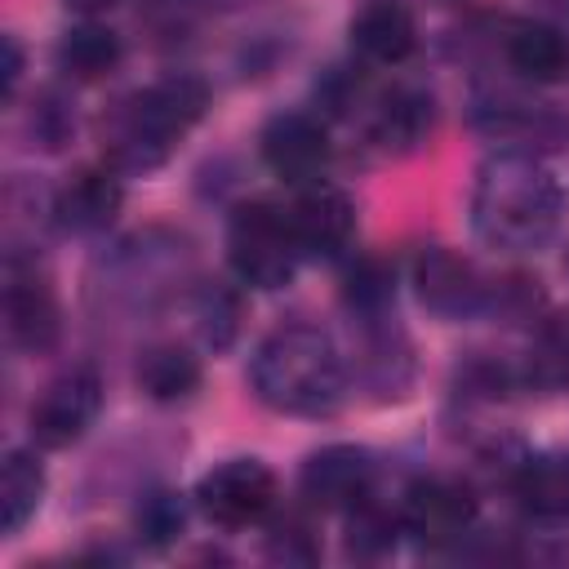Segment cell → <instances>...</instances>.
<instances>
[{
	"label": "cell",
	"mask_w": 569,
	"mask_h": 569,
	"mask_svg": "<svg viewBox=\"0 0 569 569\" xmlns=\"http://www.w3.org/2000/svg\"><path fill=\"white\" fill-rule=\"evenodd\" d=\"M280 485L262 458H222L196 485V507L218 529H253L276 511Z\"/></svg>",
	"instance_id": "5"
},
{
	"label": "cell",
	"mask_w": 569,
	"mask_h": 569,
	"mask_svg": "<svg viewBox=\"0 0 569 569\" xmlns=\"http://www.w3.org/2000/svg\"><path fill=\"white\" fill-rule=\"evenodd\" d=\"M227 262L249 289H284L298 276L302 249L289 222V204L244 200L227 218Z\"/></svg>",
	"instance_id": "4"
},
{
	"label": "cell",
	"mask_w": 569,
	"mask_h": 569,
	"mask_svg": "<svg viewBox=\"0 0 569 569\" xmlns=\"http://www.w3.org/2000/svg\"><path fill=\"white\" fill-rule=\"evenodd\" d=\"M18 80H22V44H18V36H4V98L9 102L18 93Z\"/></svg>",
	"instance_id": "28"
},
{
	"label": "cell",
	"mask_w": 569,
	"mask_h": 569,
	"mask_svg": "<svg viewBox=\"0 0 569 569\" xmlns=\"http://www.w3.org/2000/svg\"><path fill=\"white\" fill-rule=\"evenodd\" d=\"M476 493L458 476H418L400 493V529L431 551L462 542L476 525Z\"/></svg>",
	"instance_id": "6"
},
{
	"label": "cell",
	"mask_w": 569,
	"mask_h": 569,
	"mask_svg": "<svg viewBox=\"0 0 569 569\" xmlns=\"http://www.w3.org/2000/svg\"><path fill=\"white\" fill-rule=\"evenodd\" d=\"M565 267H569V262H565Z\"/></svg>",
	"instance_id": "30"
},
{
	"label": "cell",
	"mask_w": 569,
	"mask_h": 569,
	"mask_svg": "<svg viewBox=\"0 0 569 569\" xmlns=\"http://www.w3.org/2000/svg\"><path fill=\"white\" fill-rule=\"evenodd\" d=\"M133 525H138V538H142L147 547H164V542H173V538L182 533V525H187L182 498H178V493H169V489L147 493V498L138 502Z\"/></svg>",
	"instance_id": "24"
},
{
	"label": "cell",
	"mask_w": 569,
	"mask_h": 569,
	"mask_svg": "<svg viewBox=\"0 0 569 569\" xmlns=\"http://www.w3.org/2000/svg\"><path fill=\"white\" fill-rule=\"evenodd\" d=\"M298 493L316 511H351L373 498V453L360 445H325L307 453L298 471Z\"/></svg>",
	"instance_id": "10"
},
{
	"label": "cell",
	"mask_w": 569,
	"mask_h": 569,
	"mask_svg": "<svg viewBox=\"0 0 569 569\" xmlns=\"http://www.w3.org/2000/svg\"><path fill=\"white\" fill-rule=\"evenodd\" d=\"M102 409V378L93 365H71L58 378L44 382V391L31 400V440L40 449H67L76 445Z\"/></svg>",
	"instance_id": "7"
},
{
	"label": "cell",
	"mask_w": 569,
	"mask_h": 569,
	"mask_svg": "<svg viewBox=\"0 0 569 569\" xmlns=\"http://www.w3.org/2000/svg\"><path fill=\"white\" fill-rule=\"evenodd\" d=\"M133 378H138V387H142L151 400L178 405V400H187V396L200 387V356H191V351L178 347V342H151V347L138 351Z\"/></svg>",
	"instance_id": "19"
},
{
	"label": "cell",
	"mask_w": 569,
	"mask_h": 569,
	"mask_svg": "<svg viewBox=\"0 0 569 569\" xmlns=\"http://www.w3.org/2000/svg\"><path fill=\"white\" fill-rule=\"evenodd\" d=\"M267 556L284 560V565H311L320 556V542H316V533H311V525L302 516H284L267 533Z\"/></svg>",
	"instance_id": "26"
},
{
	"label": "cell",
	"mask_w": 569,
	"mask_h": 569,
	"mask_svg": "<svg viewBox=\"0 0 569 569\" xmlns=\"http://www.w3.org/2000/svg\"><path fill=\"white\" fill-rule=\"evenodd\" d=\"M120 204H124L120 169L111 160L107 164H84V169H76L58 187V196H53V222L67 236H102L116 222Z\"/></svg>",
	"instance_id": "13"
},
{
	"label": "cell",
	"mask_w": 569,
	"mask_h": 569,
	"mask_svg": "<svg viewBox=\"0 0 569 569\" xmlns=\"http://www.w3.org/2000/svg\"><path fill=\"white\" fill-rule=\"evenodd\" d=\"M436 129V102L431 93L413 89V84H396L387 93H378L373 111H369V142L387 156H405L418 151Z\"/></svg>",
	"instance_id": "14"
},
{
	"label": "cell",
	"mask_w": 569,
	"mask_h": 569,
	"mask_svg": "<svg viewBox=\"0 0 569 569\" xmlns=\"http://www.w3.org/2000/svg\"><path fill=\"white\" fill-rule=\"evenodd\" d=\"M253 396L289 418H329L347 391V365L333 338L316 325L271 329L249 360Z\"/></svg>",
	"instance_id": "2"
},
{
	"label": "cell",
	"mask_w": 569,
	"mask_h": 569,
	"mask_svg": "<svg viewBox=\"0 0 569 569\" xmlns=\"http://www.w3.org/2000/svg\"><path fill=\"white\" fill-rule=\"evenodd\" d=\"M71 129H76V120H71V111L62 107V98L44 93L40 107L31 111V133H36V142L49 147V151H58V147L71 138Z\"/></svg>",
	"instance_id": "27"
},
{
	"label": "cell",
	"mask_w": 569,
	"mask_h": 569,
	"mask_svg": "<svg viewBox=\"0 0 569 569\" xmlns=\"http://www.w3.org/2000/svg\"><path fill=\"white\" fill-rule=\"evenodd\" d=\"M258 151H262V164L280 182L307 187V182H316L325 173V164L333 156V142H329V129H325L320 116H311V111H280L258 133Z\"/></svg>",
	"instance_id": "9"
},
{
	"label": "cell",
	"mask_w": 569,
	"mask_h": 569,
	"mask_svg": "<svg viewBox=\"0 0 569 569\" xmlns=\"http://www.w3.org/2000/svg\"><path fill=\"white\" fill-rule=\"evenodd\" d=\"M525 382L542 391H569V311H556L533 333L525 356Z\"/></svg>",
	"instance_id": "22"
},
{
	"label": "cell",
	"mask_w": 569,
	"mask_h": 569,
	"mask_svg": "<svg viewBox=\"0 0 569 569\" xmlns=\"http://www.w3.org/2000/svg\"><path fill=\"white\" fill-rule=\"evenodd\" d=\"M502 58H507V67L520 80H533V84H551V80H560L569 71V44H565V36L551 22H538V18L507 22Z\"/></svg>",
	"instance_id": "17"
},
{
	"label": "cell",
	"mask_w": 569,
	"mask_h": 569,
	"mask_svg": "<svg viewBox=\"0 0 569 569\" xmlns=\"http://www.w3.org/2000/svg\"><path fill=\"white\" fill-rule=\"evenodd\" d=\"M289 222L302 258H342L356 240V200L333 182H307L289 200Z\"/></svg>",
	"instance_id": "11"
},
{
	"label": "cell",
	"mask_w": 569,
	"mask_h": 569,
	"mask_svg": "<svg viewBox=\"0 0 569 569\" xmlns=\"http://www.w3.org/2000/svg\"><path fill=\"white\" fill-rule=\"evenodd\" d=\"M76 18H102V13H111L116 4H124V0H62Z\"/></svg>",
	"instance_id": "29"
},
{
	"label": "cell",
	"mask_w": 569,
	"mask_h": 569,
	"mask_svg": "<svg viewBox=\"0 0 569 569\" xmlns=\"http://www.w3.org/2000/svg\"><path fill=\"white\" fill-rule=\"evenodd\" d=\"M120 58H124L120 36L107 22H98V18H80L58 40V71H67L80 84H93V80L111 76L120 67Z\"/></svg>",
	"instance_id": "18"
},
{
	"label": "cell",
	"mask_w": 569,
	"mask_h": 569,
	"mask_svg": "<svg viewBox=\"0 0 569 569\" xmlns=\"http://www.w3.org/2000/svg\"><path fill=\"white\" fill-rule=\"evenodd\" d=\"M351 49L373 67H400L418 49V22L400 0H369L351 27Z\"/></svg>",
	"instance_id": "15"
},
{
	"label": "cell",
	"mask_w": 569,
	"mask_h": 569,
	"mask_svg": "<svg viewBox=\"0 0 569 569\" xmlns=\"http://www.w3.org/2000/svg\"><path fill=\"white\" fill-rule=\"evenodd\" d=\"M413 284H418L422 307L445 320H467L489 307V284L480 280V271L462 253L440 249V244L413 258Z\"/></svg>",
	"instance_id": "12"
},
{
	"label": "cell",
	"mask_w": 569,
	"mask_h": 569,
	"mask_svg": "<svg viewBox=\"0 0 569 569\" xmlns=\"http://www.w3.org/2000/svg\"><path fill=\"white\" fill-rule=\"evenodd\" d=\"M396 533H405V529H400V511L391 516V511L373 507L369 498H365L360 507H351V551H356V556H378V551H387V547L396 542Z\"/></svg>",
	"instance_id": "25"
},
{
	"label": "cell",
	"mask_w": 569,
	"mask_h": 569,
	"mask_svg": "<svg viewBox=\"0 0 569 569\" xmlns=\"http://www.w3.org/2000/svg\"><path fill=\"white\" fill-rule=\"evenodd\" d=\"M236 329H240V293L231 284H218V280L204 284L196 293V333H200V342L222 351L236 338Z\"/></svg>",
	"instance_id": "23"
},
{
	"label": "cell",
	"mask_w": 569,
	"mask_h": 569,
	"mask_svg": "<svg viewBox=\"0 0 569 569\" xmlns=\"http://www.w3.org/2000/svg\"><path fill=\"white\" fill-rule=\"evenodd\" d=\"M342 298L356 320H378L396 302V267L378 253H360L342 276Z\"/></svg>",
	"instance_id": "21"
},
{
	"label": "cell",
	"mask_w": 569,
	"mask_h": 569,
	"mask_svg": "<svg viewBox=\"0 0 569 569\" xmlns=\"http://www.w3.org/2000/svg\"><path fill=\"white\" fill-rule=\"evenodd\" d=\"M204 111H209V84L191 71H169L142 84L138 93H129L111 111L102 129L107 160L120 173L160 169L182 147V138L204 120Z\"/></svg>",
	"instance_id": "3"
},
{
	"label": "cell",
	"mask_w": 569,
	"mask_h": 569,
	"mask_svg": "<svg viewBox=\"0 0 569 569\" xmlns=\"http://www.w3.org/2000/svg\"><path fill=\"white\" fill-rule=\"evenodd\" d=\"M560 182L533 151H493L471 182V231L498 253L542 249L560 227Z\"/></svg>",
	"instance_id": "1"
},
{
	"label": "cell",
	"mask_w": 569,
	"mask_h": 569,
	"mask_svg": "<svg viewBox=\"0 0 569 569\" xmlns=\"http://www.w3.org/2000/svg\"><path fill=\"white\" fill-rule=\"evenodd\" d=\"M44 498V467L31 449H9L0 471V511H4V538L22 533V525L40 511Z\"/></svg>",
	"instance_id": "20"
},
{
	"label": "cell",
	"mask_w": 569,
	"mask_h": 569,
	"mask_svg": "<svg viewBox=\"0 0 569 569\" xmlns=\"http://www.w3.org/2000/svg\"><path fill=\"white\" fill-rule=\"evenodd\" d=\"M507 485L529 520L542 525L569 520V453H525L516 458Z\"/></svg>",
	"instance_id": "16"
},
{
	"label": "cell",
	"mask_w": 569,
	"mask_h": 569,
	"mask_svg": "<svg viewBox=\"0 0 569 569\" xmlns=\"http://www.w3.org/2000/svg\"><path fill=\"white\" fill-rule=\"evenodd\" d=\"M4 333L27 356H44L62 333L58 293L49 276L27 258H9L4 267Z\"/></svg>",
	"instance_id": "8"
}]
</instances>
